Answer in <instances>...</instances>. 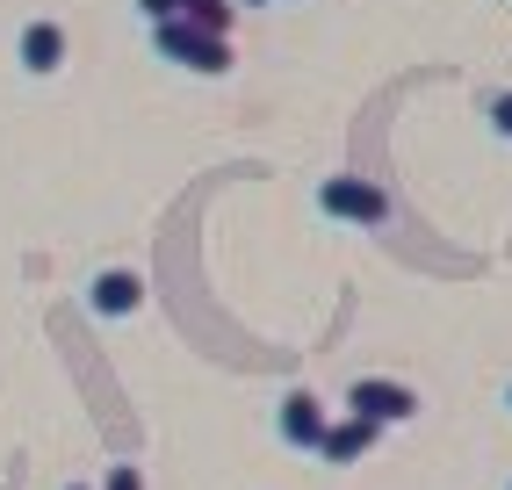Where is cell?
Listing matches in <instances>:
<instances>
[{
  "instance_id": "6da1fadb",
  "label": "cell",
  "mask_w": 512,
  "mask_h": 490,
  "mask_svg": "<svg viewBox=\"0 0 512 490\" xmlns=\"http://www.w3.org/2000/svg\"><path fill=\"white\" fill-rule=\"evenodd\" d=\"M152 51H159L166 65H181V73H202V80L231 73V37H217V29H195L188 15L152 22Z\"/></svg>"
},
{
  "instance_id": "7a4b0ae2",
  "label": "cell",
  "mask_w": 512,
  "mask_h": 490,
  "mask_svg": "<svg viewBox=\"0 0 512 490\" xmlns=\"http://www.w3.org/2000/svg\"><path fill=\"white\" fill-rule=\"evenodd\" d=\"M318 209H325L332 224H383V217H390L383 188L354 181V173H339V181H318Z\"/></svg>"
},
{
  "instance_id": "3957f363",
  "label": "cell",
  "mask_w": 512,
  "mask_h": 490,
  "mask_svg": "<svg viewBox=\"0 0 512 490\" xmlns=\"http://www.w3.org/2000/svg\"><path fill=\"white\" fill-rule=\"evenodd\" d=\"M347 411L375 418V426H404V418L419 411V397L404 390V382H390V375H361L354 390H347Z\"/></svg>"
},
{
  "instance_id": "277c9868",
  "label": "cell",
  "mask_w": 512,
  "mask_h": 490,
  "mask_svg": "<svg viewBox=\"0 0 512 490\" xmlns=\"http://www.w3.org/2000/svg\"><path fill=\"white\" fill-rule=\"evenodd\" d=\"M15 65H22L29 80H51L58 65H65V29L58 22H29L22 37H15Z\"/></svg>"
},
{
  "instance_id": "5b68a950",
  "label": "cell",
  "mask_w": 512,
  "mask_h": 490,
  "mask_svg": "<svg viewBox=\"0 0 512 490\" xmlns=\"http://www.w3.org/2000/svg\"><path fill=\"white\" fill-rule=\"evenodd\" d=\"M375 433H383V426H375V418H361V411H347V418H332V426H325V440H318V454H325V462H332V469H347V462H361V454L375 447Z\"/></svg>"
},
{
  "instance_id": "8992f818",
  "label": "cell",
  "mask_w": 512,
  "mask_h": 490,
  "mask_svg": "<svg viewBox=\"0 0 512 490\" xmlns=\"http://www.w3.org/2000/svg\"><path fill=\"white\" fill-rule=\"evenodd\" d=\"M275 426H282V440H289V447H311V454H318V440H325V426H332V418H325V404H318L311 390H289Z\"/></svg>"
},
{
  "instance_id": "52a82bcc",
  "label": "cell",
  "mask_w": 512,
  "mask_h": 490,
  "mask_svg": "<svg viewBox=\"0 0 512 490\" xmlns=\"http://www.w3.org/2000/svg\"><path fill=\"white\" fill-rule=\"evenodd\" d=\"M145 303V282H138V274H94V289H87V310H94V318H130V310H138Z\"/></svg>"
},
{
  "instance_id": "ba28073f",
  "label": "cell",
  "mask_w": 512,
  "mask_h": 490,
  "mask_svg": "<svg viewBox=\"0 0 512 490\" xmlns=\"http://www.w3.org/2000/svg\"><path fill=\"white\" fill-rule=\"evenodd\" d=\"M188 22H195V29H217V37H231V0H188Z\"/></svg>"
},
{
  "instance_id": "9c48e42d",
  "label": "cell",
  "mask_w": 512,
  "mask_h": 490,
  "mask_svg": "<svg viewBox=\"0 0 512 490\" xmlns=\"http://www.w3.org/2000/svg\"><path fill=\"white\" fill-rule=\"evenodd\" d=\"M484 116H491V130L512 145V87H505V94H491V109H484Z\"/></svg>"
},
{
  "instance_id": "30bf717a",
  "label": "cell",
  "mask_w": 512,
  "mask_h": 490,
  "mask_svg": "<svg viewBox=\"0 0 512 490\" xmlns=\"http://www.w3.org/2000/svg\"><path fill=\"white\" fill-rule=\"evenodd\" d=\"M138 15L145 22H174V15H188V0H138Z\"/></svg>"
},
{
  "instance_id": "8fae6325",
  "label": "cell",
  "mask_w": 512,
  "mask_h": 490,
  "mask_svg": "<svg viewBox=\"0 0 512 490\" xmlns=\"http://www.w3.org/2000/svg\"><path fill=\"white\" fill-rule=\"evenodd\" d=\"M101 490H145V483H138V469H109V483H101Z\"/></svg>"
},
{
  "instance_id": "7c38bea8",
  "label": "cell",
  "mask_w": 512,
  "mask_h": 490,
  "mask_svg": "<svg viewBox=\"0 0 512 490\" xmlns=\"http://www.w3.org/2000/svg\"><path fill=\"white\" fill-rule=\"evenodd\" d=\"M505 411H512V390H505Z\"/></svg>"
},
{
  "instance_id": "4fadbf2b",
  "label": "cell",
  "mask_w": 512,
  "mask_h": 490,
  "mask_svg": "<svg viewBox=\"0 0 512 490\" xmlns=\"http://www.w3.org/2000/svg\"><path fill=\"white\" fill-rule=\"evenodd\" d=\"M246 8H260V0H246Z\"/></svg>"
},
{
  "instance_id": "5bb4252c",
  "label": "cell",
  "mask_w": 512,
  "mask_h": 490,
  "mask_svg": "<svg viewBox=\"0 0 512 490\" xmlns=\"http://www.w3.org/2000/svg\"><path fill=\"white\" fill-rule=\"evenodd\" d=\"M73 490H87V483H73Z\"/></svg>"
},
{
  "instance_id": "9a60e30c",
  "label": "cell",
  "mask_w": 512,
  "mask_h": 490,
  "mask_svg": "<svg viewBox=\"0 0 512 490\" xmlns=\"http://www.w3.org/2000/svg\"><path fill=\"white\" fill-rule=\"evenodd\" d=\"M505 490H512V483H505Z\"/></svg>"
}]
</instances>
